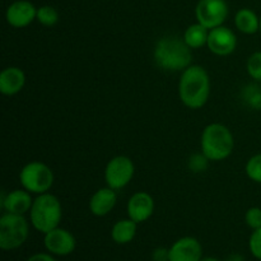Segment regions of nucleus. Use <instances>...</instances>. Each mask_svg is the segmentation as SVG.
<instances>
[{
    "label": "nucleus",
    "instance_id": "obj_2",
    "mask_svg": "<svg viewBox=\"0 0 261 261\" xmlns=\"http://www.w3.org/2000/svg\"><path fill=\"white\" fill-rule=\"evenodd\" d=\"M154 61L165 71H184L191 65V48L184 38L176 36L162 37L154 47Z\"/></svg>",
    "mask_w": 261,
    "mask_h": 261
},
{
    "label": "nucleus",
    "instance_id": "obj_29",
    "mask_svg": "<svg viewBox=\"0 0 261 261\" xmlns=\"http://www.w3.org/2000/svg\"><path fill=\"white\" fill-rule=\"evenodd\" d=\"M224 261H245V257L242 256L241 254H237V252H234V254H231L227 256V259Z\"/></svg>",
    "mask_w": 261,
    "mask_h": 261
},
{
    "label": "nucleus",
    "instance_id": "obj_27",
    "mask_svg": "<svg viewBox=\"0 0 261 261\" xmlns=\"http://www.w3.org/2000/svg\"><path fill=\"white\" fill-rule=\"evenodd\" d=\"M152 261H170V249L157 247L153 250Z\"/></svg>",
    "mask_w": 261,
    "mask_h": 261
},
{
    "label": "nucleus",
    "instance_id": "obj_9",
    "mask_svg": "<svg viewBox=\"0 0 261 261\" xmlns=\"http://www.w3.org/2000/svg\"><path fill=\"white\" fill-rule=\"evenodd\" d=\"M43 245L46 251L53 254L54 256L61 257L73 254L76 247V240L70 231L58 227L45 233Z\"/></svg>",
    "mask_w": 261,
    "mask_h": 261
},
{
    "label": "nucleus",
    "instance_id": "obj_5",
    "mask_svg": "<svg viewBox=\"0 0 261 261\" xmlns=\"http://www.w3.org/2000/svg\"><path fill=\"white\" fill-rule=\"evenodd\" d=\"M30 236V224L22 214L4 213L0 217V249L13 251L19 249Z\"/></svg>",
    "mask_w": 261,
    "mask_h": 261
},
{
    "label": "nucleus",
    "instance_id": "obj_26",
    "mask_svg": "<svg viewBox=\"0 0 261 261\" xmlns=\"http://www.w3.org/2000/svg\"><path fill=\"white\" fill-rule=\"evenodd\" d=\"M249 249L255 259L261 260V228L254 229L249 240Z\"/></svg>",
    "mask_w": 261,
    "mask_h": 261
},
{
    "label": "nucleus",
    "instance_id": "obj_31",
    "mask_svg": "<svg viewBox=\"0 0 261 261\" xmlns=\"http://www.w3.org/2000/svg\"><path fill=\"white\" fill-rule=\"evenodd\" d=\"M260 32H261V17H260Z\"/></svg>",
    "mask_w": 261,
    "mask_h": 261
},
{
    "label": "nucleus",
    "instance_id": "obj_8",
    "mask_svg": "<svg viewBox=\"0 0 261 261\" xmlns=\"http://www.w3.org/2000/svg\"><path fill=\"white\" fill-rule=\"evenodd\" d=\"M228 13L226 0H199L195 8L196 19L208 30L223 25L228 18Z\"/></svg>",
    "mask_w": 261,
    "mask_h": 261
},
{
    "label": "nucleus",
    "instance_id": "obj_18",
    "mask_svg": "<svg viewBox=\"0 0 261 261\" xmlns=\"http://www.w3.org/2000/svg\"><path fill=\"white\" fill-rule=\"evenodd\" d=\"M234 24L241 33L254 35L260 31V17L250 8H242L234 15Z\"/></svg>",
    "mask_w": 261,
    "mask_h": 261
},
{
    "label": "nucleus",
    "instance_id": "obj_15",
    "mask_svg": "<svg viewBox=\"0 0 261 261\" xmlns=\"http://www.w3.org/2000/svg\"><path fill=\"white\" fill-rule=\"evenodd\" d=\"M116 203V190L109 188V186L98 189L89 200V212L96 217H105L115 208Z\"/></svg>",
    "mask_w": 261,
    "mask_h": 261
},
{
    "label": "nucleus",
    "instance_id": "obj_10",
    "mask_svg": "<svg viewBox=\"0 0 261 261\" xmlns=\"http://www.w3.org/2000/svg\"><path fill=\"white\" fill-rule=\"evenodd\" d=\"M209 51L217 56H228L236 50L237 37L233 31L224 25L213 28L209 31L208 37Z\"/></svg>",
    "mask_w": 261,
    "mask_h": 261
},
{
    "label": "nucleus",
    "instance_id": "obj_19",
    "mask_svg": "<svg viewBox=\"0 0 261 261\" xmlns=\"http://www.w3.org/2000/svg\"><path fill=\"white\" fill-rule=\"evenodd\" d=\"M209 31L206 27H204L200 23H194V24L189 25L186 28L185 33H184V41L186 45L191 48V50H196V48H201L206 46L209 37Z\"/></svg>",
    "mask_w": 261,
    "mask_h": 261
},
{
    "label": "nucleus",
    "instance_id": "obj_20",
    "mask_svg": "<svg viewBox=\"0 0 261 261\" xmlns=\"http://www.w3.org/2000/svg\"><path fill=\"white\" fill-rule=\"evenodd\" d=\"M241 98L244 99L245 105L251 110H261V87L255 84H249L245 87L241 92Z\"/></svg>",
    "mask_w": 261,
    "mask_h": 261
},
{
    "label": "nucleus",
    "instance_id": "obj_1",
    "mask_svg": "<svg viewBox=\"0 0 261 261\" xmlns=\"http://www.w3.org/2000/svg\"><path fill=\"white\" fill-rule=\"evenodd\" d=\"M211 96V78L203 66L190 65L181 74L178 97L188 109L199 110Z\"/></svg>",
    "mask_w": 261,
    "mask_h": 261
},
{
    "label": "nucleus",
    "instance_id": "obj_25",
    "mask_svg": "<svg viewBox=\"0 0 261 261\" xmlns=\"http://www.w3.org/2000/svg\"><path fill=\"white\" fill-rule=\"evenodd\" d=\"M245 222L252 231L261 228V208L252 206V208L247 209V212L245 213Z\"/></svg>",
    "mask_w": 261,
    "mask_h": 261
},
{
    "label": "nucleus",
    "instance_id": "obj_21",
    "mask_svg": "<svg viewBox=\"0 0 261 261\" xmlns=\"http://www.w3.org/2000/svg\"><path fill=\"white\" fill-rule=\"evenodd\" d=\"M36 20L45 27H53L59 22V12L51 5H43L37 8Z\"/></svg>",
    "mask_w": 261,
    "mask_h": 261
},
{
    "label": "nucleus",
    "instance_id": "obj_16",
    "mask_svg": "<svg viewBox=\"0 0 261 261\" xmlns=\"http://www.w3.org/2000/svg\"><path fill=\"white\" fill-rule=\"evenodd\" d=\"M24 84L25 74L20 68L9 66L0 73V92L4 96H14L19 93Z\"/></svg>",
    "mask_w": 261,
    "mask_h": 261
},
{
    "label": "nucleus",
    "instance_id": "obj_13",
    "mask_svg": "<svg viewBox=\"0 0 261 261\" xmlns=\"http://www.w3.org/2000/svg\"><path fill=\"white\" fill-rule=\"evenodd\" d=\"M126 212L127 217L138 224L147 222L154 213V200L152 195L145 191H138L133 194L127 201Z\"/></svg>",
    "mask_w": 261,
    "mask_h": 261
},
{
    "label": "nucleus",
    "instance_id": "obj_30",
    "mask_svg": "<svg viewBox=\"0 0 261 261\" xmlns=\"http://www.w3.org/2000/svg\"><path fill=\"white\" fill-rule=\"evenodd\" d=\"M200 261H221L219 259H217V257L214 256H203V259Z\"/></svg>",
    "mask_w": 261,
    "mask_h": 261
},
{
    "label": "nucleus",
    "instance_id": "obj_7",
    "mask_svg": "<svg viewBox=\"0 0 261 261\" xmlns=\"http://www.w3.org/2000/svg\"><path fill=\"white\" fill-rule=\"evenodd\" d=\"M135 173V166L126 155H116L109 161L105 168V181L114 190L124 189L130 184Z\"/></svg>",
    "mask_w": 261,
    "mask_h": 261
},
{
    "label": "nucleus",
    "instance_id": "obj_28",
    "mask_svg": "<svg viewBox=\"0 0 261 261\" xmlns=\"http://www.w3.org/2000/svg\"><path fill=\"white\" fill-rule=\"evenodd\" d=\"M25 261H58L53 254L50 252H37V254L31 255Z\"/></svg>",
    "mask_w": 261,
    "mask_h": 261
},
{
    "label": "nucleus",
    "instance_id": "obj_3",
    "mask_svg": "<svg viewBox=\"0 0 261 261\" xmlns=\"http://www.w3.org/2000/svg\"><path fill=\"white\" fill-rule=\"evenodd\" d=\"M201 153L209 161L219 162L232 154L234 149V138L231 130L223 124H209L201 133Z\"/></svg>",
    "mask_w": 261,
    "mask_h": 261
},
{
    "label": "nucleus",
    "instance_id": "obj_12",
    "mask_svg": "<svg viewBox=\"0 0 261 261\" xmlns=\"http://www.w3.org/2000/svg\"><path fill=\"white\" fill-rule=\"evenodd\" d=\"M37 17V8L28 0H17L8 7L5 19L14 28H24Z\"/></svg>",
    "mask_w": 261,
    "mask_h": 261
},
{
    "label": "nucleus",
    "instance_id": "obj_14",
    "mask_svg": "<svg viewBox=\"0 0 261 261\" xmlns=\"http://www.w3.org/2000/svg\"><path fill=\"white\" fill-rule=\"evenodd\" d=\"M33 204V199L31 193H28L24 189H15L10 191L7 195L3 196L2 199V208L4 209L5 213L13 214H22L24 216L27 212L31 211Z\"/></svg>",
    "mask_w": 261,
    "mask_h": 261
},
{
    "label": "nucleus",
    "instance_id": "obj_6",
    "mask_svg": "<svg viewBox=\"0 0 261 261\" xmlns=\"http://www.w3.org/2000/svg\"><path fill=\"white\" fill-rule=\"evenodd\" d=\"M20 185L28 193L41 195L48 193L54 185V172L51 168L40 161H32L20 170Z\"/></svg>",
    "mask_w": 261,
    "mask_h": 261
},
{
    "label": "nucleus",
    "instance_id": "obj_4",
    "mask_svg": "<svg viewBox=\"0 0 261 261\" xmlns=\"http://www.w3.org/2000/svg\"><path fill=\"white\" fill-rule=\"evenodd\" d=\"M30 218L33 228L43 234L58 228L63 218L60 200L50 193L41 194L33 200Z\"/></svg>",
    "mask_w": 261,
    "mask_h": 261
},
{
    "label": "nucleus",
    "instance_id": "obj_23",
    "mask_svg": "<svg viewBox=\"0 0 261 261\" xmlns=\"http://www.w3.org/2000/svg\"><path fill=\"white\" fill-rule=\"evenodd\" d=\"M246 69L249 75L251 76L254 81L261 82V51L251 54L247 59Z\"/></svg>",
    "mask_w": 261,
    "mask_h": 261
},
{
    "label": "nucleus",
    "instance_id": "obj_17",
    "mask_svg": "<svg viewBox=\"0 0 261 261\" xmlns=\"http://www.w3.org/2000/svg\"><path fill=\"white\" fill-rule=\"evenodd\" d=\"M138 231V223L133 219H120L112 226L111 239L117 245H127L135 239Z\"/></svg>",
    "mask_w": 261,
    "mask_h": 261
},
{
    "label": "nucleus",
    "instance_id": "obj_22",
    "mask_svg": "<svg viewBox=\"0 0 261 261\" xmlns=\"http://www.w3.org/2000/svg\"><path fill=\"white\" fill-rule=\"evenodd\" d=\"M245 172L247 177L256 184H261V153L255 154L247 161L245 166Z\"/></svg>",
    "mask_w": 261,
    "mask_h": 261
},
{
    "label": "nucleus",
    "instance_id": "obj_24",
    "mask_svg": "<svg viewBox=\"0 0 261 261\" xmlns=\"http://www.w3.org/2000/svg\"><path fill=\"white\" fill-rule=\"evenodd\" d=\"M211 161L203 154V153H196V154H193L188 161V167L191 172L194 173H200L206 171L208 168V165Z\"/></svg>",
    "mask_w": 261,
    "mask_h": 261
},
{
    "label": "nucleus",
    "instance_id": "obj_11",
    "mask_svg": "<svg viewBox=\"0 0 261 261\" xmlns=\"http://www.w3.org/2000/svg\"><path fill=\"white\" fill-rule=\"evenodd\" d=\"M201 259L203 246L195 237H181L171 245L170 261H200Z\"/></svg>",
    "mask_w": 261,
    "mask_h": 261
}]
</instances>
